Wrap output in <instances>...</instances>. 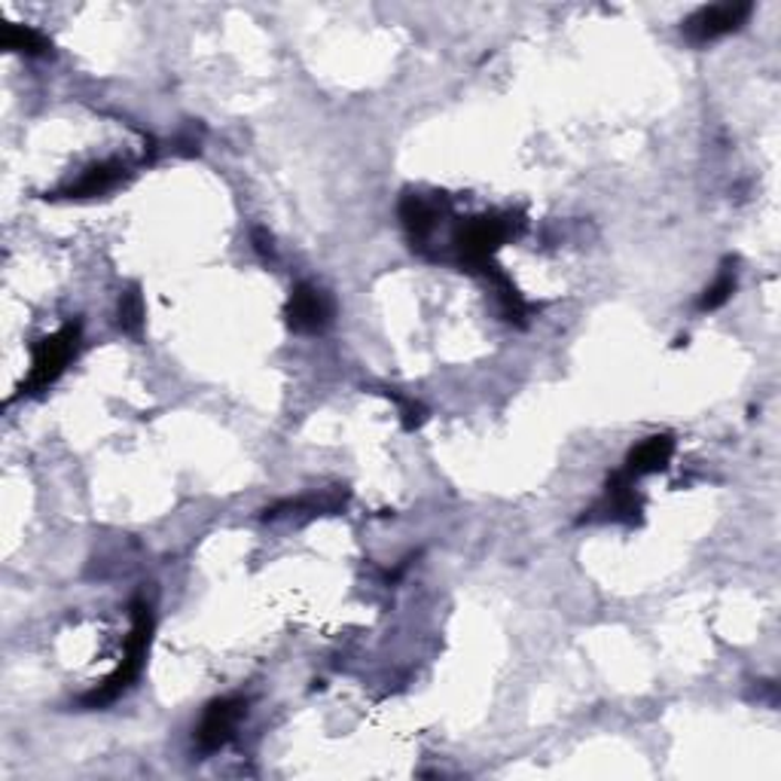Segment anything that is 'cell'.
<instances>
[{
    "label": "cell",
    "mask_w": 781,
    "mask_h": 781,
    "mask_svg": "<svg viewBox=\"0 0 781 781\" xmlns=\"http://www.w3.org/2000/svg\"><path fill=\"white\" fill-rule=\"evenodd\" d=\"M150 635H154V614H150V604L144 602V599H135V602H131V632H128L126 638V656H123V663H119V668H116L110 678L104 680V684H98L95 690H89L83 699H80L83 708H104V705H110L114 699H119V696H123V693L138 680V675H141L144 668V659H147V651H150Z\"/></svg>",
    "instance_id": "cell-1"
},
{
    "label": "cell",
    "mask_w": 781,
    "mask_h": 781,
    "mask_svg": "<svg viewBox=\"0 0 781 781\" xmlns=\"http://www.w3.org/2000/svg\"><path fill=\"white\" fill-rule=\"evenodd\" d=\"M519 226L523 220H516L513 214H479L467 220L462 230L455 232L458 260L471 270H488V260L495 256L500 244L519 232Z\"/></svg>",
    "instance_id": "cell-2"
},
{
    "label": "cell",
    "mask_w": 781,
    "mask_h": 781,
    "mask_svg": "<svg viewBox=\"0 0 781 781\" xmlns=\"http://www.w3.org/2000/svg\"><path fill=\"white\" fill-rule=\"evenodd\" d=\"M80 348V324H64L59 334H52L50 339H43L34 348V360H31V372H28L22 394H38L43 388H50L64 367L77 358Z\"/></svg>",
    "instance_id": "cell-3"
},
{
    "label": "cell",
    "mask_w": 781,
    "mask_h": 781,
    "mask_svg": "<svg viewBox=\"0 0 781 781\" xmlns=\"http://www.w3.org/2000/svg\"><path fill=\"white\" fill-rule=\"evenodd\" d=\"M754 13V3L748 0H736V3H715V7H703L684 22V38L690 40L693 46H705V43H715V40L727 38L732 31L751 19Z\"/></svg>",
    "instance_id": "cell-4"
},
{
    "label": "cell",
    "mask_w": 781,
    "mask_h": 781,
    "mask_svg": "<svg viewBox=\"0 0 781 781\" xmlns=\"http://www.w3.org/2000/svg\"><path fill=\"white\" fill-rule=\"evenodd\" d=\"M244 711H247V703L239 699V696L214 699V703L208 705L205 715H202V724H199V730H196L199 751H202V754L220 751V748L232 739V732L239 727V720L244 718Z\"/></svg>",
    "instance_id": "cell-5"
},
{
    "label": "cell",
    "mask_w": 781,
    "mask_h": 781,
    "mask_svg": "<svg viewBox=\"0 0 781 781\" xmlns=\"http://www.w3.org/2000/svg\"><path fill=\"white\" fill-rule=\"evenodd\" d=\"M284 318L296 334H320L334 320V299L318 291L315 284H296L287 299Z\"/></svg>",
    "instance_id": "cell-6"
},
{
    "label": "cell",
    "mask_w": 781,
    "mask_h": 781,
    "mask_svg": "<svg viewBox=\"0 0 781 781\" xmlns=\"http://www.w3.org/2000/svg\"><path fill=\"white\" fill-rule=\"evenodd\" d=\"M672 455H675V436L654 434V436H647L644 443H638V446L629 452L626 464H623L620 471H623L629 479H635V483H638L641 476L666 471L668 462H672Z\"/></svg>",
    "instance_id": "cell-7"
},
{
    "label": "cell",
    "mask_w": 781,
    "mask_h": 781,
    "mask_svg": "<svg viewBox=\"0 0 781 781\" xmlns=\"http://www.w3.org/2000/svg\"><path fill=\"white\" fill-rule=\"evenodd\" d=\"M400 220H403V226L410 232L412 244H424L428 235L434 232L436 220H440V208L431 199H424V196H407L400 202Z\"/></svg>",
    "instance_id": "cell-8"
},
{
    "label": "cell",
    "mask_w": 781,
    "mask_h": 781,
    "mask_svg": "<svg viewBox=\"0 0 781 781\" xmlns=\"http://www.w3.org/2000/svg\"><path fill=\"white\" fill-rule=\"evenodd\" d=\"M126 178V166L123 162H98L95 168H89L77 183H71L67 190H62V196L67 199H92V196H104L107 190H114L119 180Z\"/></svg>",
    "instance_id": "cell-9"
},
{
    "label": "cell",
    "mask_w": 781,
    "mask_h": 781,
    "mask_svg": "<svg viewBox=\"0 0 781 781\" xmlns=\"http://www.w3.org/2000/svg\"><path fill=\"white\" fill-rule=\"evenodd\" d=\"M736 282H739V272H736V260H727L724 270L718 272V278L705 287V294L699 296V312H715L720 308L732 294H736Z\"/></svg>",
    "instance_id": "cell-10"
},
{
    "label": "cell",
    "mask_w": 781,
    "mask_h": 781,
    "mask_svg": "<svg viewBox=\"0 0 781 781\" xmlns=\"http://www.w3.org/2000/svg\"><path fill=\"white\" fill-rule=\"evenodd\" d=\"M0 43H3V50L22 52V55H46L52 50L50 40L28 25H7L0 34Z\"/></svg>",
    "instance_id": "cell-11"
},
{
    "label": "cell",
    "mask_w": 781,
    "mask_h": 781,
    "mask_svg": "<svg viewBox=\"0 0 781 781\" xmlns=\"http://www.w3.org/2000/svg\"><path fill=\"white\" fill-rule=\"evenodd\" d=\"M144 296L138 287H128L126 294L119 296V327L128 336H138L144 327Z\"/></svg>",
    "instance_id": "cell-12"
},
{
    "label": "cell",
    "mask_w": 781,
    "mask_h": 781,
    "mask_svg": "<svg viewBox=\"0 0 781 781\" xmlns=\"http://www.w3.org/2000/svg\"><path fill=\"white\" fill-rule=\"evenodd\" d=\"M388 398L398 400L400 415H403V428H407V431H415V428H422V422H424L422 403H415V400H410V398H400V394H394V391H388Z\"/></svg>",
    "instance_id": "cell-13"
},
{
    "label": "cell",
    "mask_w": 781,
    "mask_h": 781,
    "mask_svg": "<svg viewBox=\"0 0 781 781\" xmlns=\"http://www.w3.org/2000/svg\"><path fill=\"white\" fill-rule=\"evenodd\" d=\"M254 242H256V251H260L263 256L275 254V247H272V235H266L263 230L254 232Z\"/></svg>",
    "instance_id": "cell-14"
}]
</instances>
